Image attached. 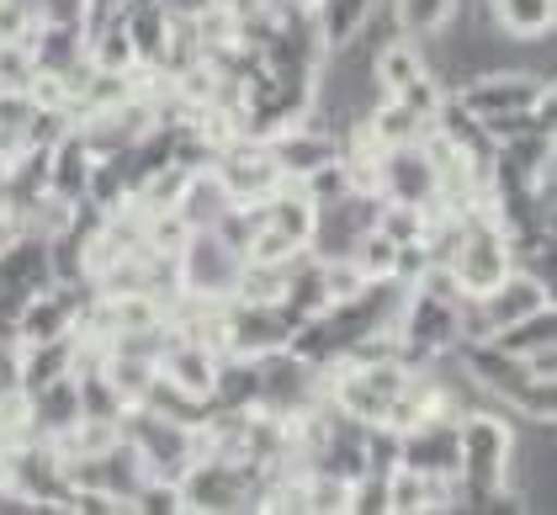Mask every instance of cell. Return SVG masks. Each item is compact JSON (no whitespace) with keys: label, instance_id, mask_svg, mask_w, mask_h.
I'll return each mask as SVG.
<instances>
[{"label":"cell","instance_id":"obj_1","mask_svg":"<svg viewBox=\"0 0 557 515\" xmlns=\"http://www.w3.org/2000/svg\"><path fill=\"white\" fill-rule=\"evenodd\" d=\"M472 118H505V112H531L536 101L553 96V75H536V70H520V64H505V70H483L462 86L451 90Z\"/></svg>","mask_w":557,"mask_h":515},{"label":"cell","instance_id":"obj_2","mask_svg":"<svg viewBox=\"0 0 557 515\" xmlns=\"http://www.w3.org/2000/svg\"><path fill=\"white\" fill-rule=\"evenodd\" d=\"M239 266H245V256L234 245H223L213 229H191L186 245L175 250L181 293H197V298H234Z\"/></svg>","mask_w":557,"mask_h":515},{"label":"cell","instance_id":"obj_3","mask_svg":"<svg viewBox=\"0 0 557 515\" xmlns=\"http://www.w3.org/2000/svg\"><path fill=\"white\" fill-rule=\"evenodd\" d=\"M298 319L276 303H245V298H228L223 303V351L228 356H271L282 345L293 341Z\"/></svg>","mask_w":557,"mask_h":515},{"label":"cell","instance_id":"obj_4","mask_svg":"<svg viewBox=\"0 0 557 515\" xmlns=\"http://www.w3.org/2000/svg\"><path fill=\"white\" fill-rule=\"evenodd\" d=\"M208 171L223 181V192H228L234 203H265V197L282 186V165H276L271 144L245 138V133L218 149L213 160H208Z\"/></svg>","mask_w":557,"mask_h":515},{"label":"cell","instance_id":"obj_5","mask_svg":"<svg viewBox=\"0 0 557 515\" xmlns=\"http://www.w3.org/2000/svg\"><path fill=\"white\" fill-rule=\"evenodd\" d=\"M218 345L197 341V335H175L165 341V351H160V361H154V372L165 378L171 388H181V393H191V398H208L213 393V378H218Z\"/></svg>","mask_w":557,"mask_h":515},{"label":"cell","instance_id":"obj_6","mask_svg":"<svg viewBox=\"0 0 557 515\" xmlns=\"http://www.w3.org/2000/svg\"><path fill=\"white\" fill-rule=\"evenodd\" d=\"M398 463L435 478H457V415H435L398 436Z\"/></svg>","mask_w":557,"mask_h":515},{"label":"cell","instance_id":"obj_7","mask_svg":"<svg viewBox=\"0 0 557 515\" xmlns=\"http://www.w3.org/2000/svg\"><path fill=\"white\" fill-rule=\"evenodd\" d=\"M90 165H96L90 144L70 128L59 144H53V149H48V197L81 203V197H86V181H90Z\"/></svg>","mask_w":557,"mask_h":515},{"label":"cell","instance_id":"obj_8","mask_svg":"<svg viewBox=\"0 0 557 515\" xmlns=\"http://www.w3.org/2000/svg\"><path fill=\"white\" fill-rule=\"evenodd\" d=\"M488 22L515 38V44H531V38H553L557 33V0H488Z\"/></svg>","mask_w":557,"mask_h":515},{"label":"cell","instance_id":"obj_9","mask_svg":"<svg viewBox=\"0 0 557 515\" xmlns=\"http://www.w3.org/2000/svg\"><path fill=\"white\" fill-rule=\"evenodd\" d=\"M228 208H234V197L223 192V181H218L208 165H197V171L186 175V186H181V197H175V213H181L186 229H213Z\"/></svg>","mask_w":557,"mask_h":515},{"label":"cell","instance_id":"obj_10","mask_svg":"<svg viewBox=\"0 0 557 515\" xmlns=\"http://www.w3.org/2000/svg\"><path fill=\"white\" fill-rule=\"evenodd\" d=\"M313 218H319V208L308 203V192H302L298 181H282V186L260 203V223H271L276 234H287L293 245H308V240H313Z\"/></svg>","mask_w":557,"mask_h":515},{"label":"cell","instance_id":"obj_11","mask_svg":"<svg viewBox=\"0 0 557 515\" xmlns=\"http://www.w3.org/2000/svg\"><path fill=\"white\" fill-rule=\"evenodd\" d=\"M383 11H387V22H393L398 38L425 44V38H435V33L451 27V16L462 11V0H383Z\"/></svg>","mask_w":557,"mask_h":515},{"label":"cell","instance_id":"obj_12","mask_svg":"<svg viewBox=\"0 0 557 515\" xmlns=\"http://www.w3.org/2000/svg\"><path fill=\"white\" fill-rule=\"evenodd\" d=\"M27 415H33V430L53 441L59 430H70L81 420V388H75V372L70 378H59V383L38 388V393H27Z\"/></svg>","mask_w":557,"mask_h":515},{"label":"cell","instance_id":"obj_13","mask_svg":"<svg viewBox=\"0 0 557 515\" xmlns=\"http://www.w3.org/2000/svg\"><path fill=\"white\" fill-rule=\"evenodd\" d=\"M488 341L499 345V351H510V356H531L536 345H553L557 341V303L536 308V314H525V319H515V324H505V330H494Z\"/></svg>","mask_w":557,"mask_h":515},{"label":"cell","instance_id":"obj_14","mask_svg":"<svg viewBox=\"0 0 557 515\" xmlns=\"http://www.w3.org/2000/svg\"><path fill=\"white\" fill-rule=\"evenodd\" d=\"M101 372H107V383L117 388V393H123V404H144V393H149V388H154V378H160V372H154V361H144V356H107V367H101Z\"/></svg>","mask_w":557,"mask_h":515},{"label":"cell","instance_id":"obj_15","mask_svg":"<svg viewBox=\"0 0 557 515\" xmlns=\"http://www.w3.org/2000/svg\"><path fill=\"white\" fill-rule=\"evenodd\" d=\"M430 505V473L398 468L387 473V515H425Z\"/></svg>","mask_w":557,"mask_h":515},{"label":"cell","instance_id":"obj_16","mask_svg":"<svg viewBox=\"0 0 557 515\" xmlns=\"http://www.w3.org/2000/svg\"><path fill=\"white\" fill-rule=\"evenodd\" d=\"M350 260H356V271H361L367 282H377V277H393V271H398V245H393L387 234H377V229H367V234L356 240Z\"/></svg>","mask_w":557,"mask_h":515},{"label":"cell","instance_id":"obj_17","mask_svg":"<svg viewBox=\"0 0 557 515\" xmlns=\"http://www.w3.org/2000/svg\"><path fill=\"white\" fill-rule=\"evenodd\" d=\"M38 75V59L27 44H0V96H16V90L33 86Z\"/></svg>","mask_w":557,"mask_h":515},{"label":"cell","instance_id":"obj_18","mask_svg":"<svg viewBox=\"0 0 557 515\" xmlns=\"http://www.w3.org/2000/svg\"><path fill=\"white\" fill-rule=\"evenodd\" d=\"M393 96H398V101H404V107H409L420 123H435V112H441V101H446L451 90L441 86V75H430V70H425L420 81H409V86L393 90Z\"/></svg>","mask_w":557,"mask_h":515},{"label":"cell","instance_id":"obj_19","mask_svg":"<svg viewBox=\"0 0 557 515\" xmlns=\"http://www.w3.org/2000/svg\"><path fill=\"white\" fill-rule=\"evenodd\" d=\"M525 367H531L536 378H553V383H557V341L553 345H536V351L525 356Z\"/></svg>","mask_w":557,"mask_h":515}]
</instances>
